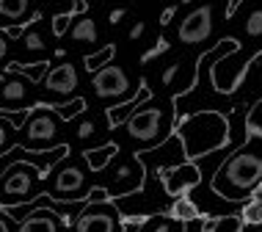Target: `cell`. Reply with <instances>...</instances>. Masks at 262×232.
<instances>
[{"instance_id": "6da1fadb", "label": "cell", "mask_w": 262, "mask_h": 232, "mask_svg": "<svg viewBox=\"0 0 262 232\" xmlns=\"http://www.w3.org/2000/svg\"><path fill=\"white\" fill-rule=\"evenodd\" d=\"M262 182V133L249 130L243 144H237L212 174V188L224 199L249 202L254 188Z\"/></svg>"}, {"instance_id": "7a4b0ae2", "label": "cell", "mask_w": 262, "mask_h": 232, "mask_svg": "<svg viewBox=\"0 0 262 232\" xmlns=\"http://www.w3.org/2000/svg\"><path fill=\"white\" fill-rule=\"evenodd\" d=\"M174 133L185 144V155L190 160L218 150L229 138V122L221 111H193L188 116H180L174 124Z\"/></svg>"}, {"instance_id": "3957f363", "label": "cell", "mask_w": 262, "mask_h": 232, "mask_svg": "<svg viewBox=\"0 0 262 232\" xmlns=\"http://www.w3.org/2000/svg\"><path fill=\"white\" fill-rule=\"evenodd\" d=\"M174 124H177V116H174V102H152V97L141 105L138 111H133L130 116L124 119V133L138 141L141 150L146 146H155L160 144L166 136L174 133Z\"/></svg>"}, {"instance_id": "277c9868", "label": "cell", "mask_w": 262, "mask_h": 232, "mask_svg": "<svg viewBox=\"0 0 262 232\" xmlns=\"http://www.w3.org/2000/svg\"><path fill=\"white\" fill-rule=\"evenodd\" d=\"M61 122L63 119L55 114L53 105H36V108L28 111L25 119V136H23V146L28 150H53L58 146L61 136Z\"/></svg>"}, {"instance_id": "5b68a950", "label": "cell", "mask_w": 262, "mask_h": 232, "mask_svg": "<svg viewBox=\"0 0 262 232\" xmlns=\"http://www.w3.org/2000/svg\"><path fill=\"white\" fill-rule=\"evenodd\" d=\"M41 177V172L33 163H11L0 177V205H19V202H31L36 196V180Z\"/></svg>"}, {"instance_id": "8992f818", "label": "cell", "mask_w": 262, "mask_h": 232, "mask_svg": "<svg viewBox=\"0 0 262 232\" xmlns=\"http://www.w3.org/2000/svg\"><path fill=\"white\" fill-rule=\"evenodd\" d=\"M72 227L77 232H111L122 229V213H119L116 202L102 199V202H86V207L75 216Z\"/></svg>"}, {"instance_id": "52a82bcc", "label": "cell", "mask_w": 262, "mask_h": 232, "mask_svg": "<svg viewBox=\"0 0 262 232\" xmlns=\"http://www.w3.org/2000/svg\"><path fill=\"white\" fill-rule=\"evenodd\" d=\"M33 86L36 83L17 69H9L0 80V108L3 111H23L33 102Z\"/></svg>"}, {"instance_id": "ba28073f", "label": "cell", "mask_w": 262, "mask_h": 232, "mask_svg": "<svg viewBox=\"0 0 262 232\" xmlns=\"http://www.w3.org/2000/svg\"><path fill=\"white\" fill-rule=\"evenodd\" d=\"M91 86H94V94L100 100H111V102H122V97H127L133 91L130 77L124 75V69L111 67V64L97 69L94 77H91Z\"/></svg>"}, {"instance_id": "9c48e42d", "label": "cell", "mask_w": 262, "mask_h": 232, "mask_svg": "<svg viewBox=\"0 0 262 232\" xmlns=\"http://www.w3.org/2000/svg\"><path fill=\"white\" fill-rule=\"evenodd\" d=\"M58 172H55V188L50 191L53 199H89V188H86V172L75 163H61L58 160Z\"/></svg>"}, {"instance_id": "30bf717a", "label": "cell", "mask_w": 262, "mask_h": 232, "mask_svg": "<svg viewBox=\"0 0 262 232\" xmlns=\"http://www.w3.org/2000/svg\"><path fill=\"white\" fill-rule=\"evenodd\" d=\"M141 182H144V166H141V160L133 155L130 160H124V163H119L116 168H113L111 180L102 182V185H105V191H108L111 199H116V196L141 188Z\"/></svg>"}, {"instance_id": "8fae6325", "label": "cell", "mask_w": 262, "mask_h": 232, "mask_svg": "<svg viewBox=\"0 0 262 232\" xmlns=\"http://www.w3.org/2000/svg\"><path fill=\"white\" fill-rule=\"evenodd\" d=\"M212 36V9L210 6H199L182 19L180 31H177V39L182 45H202Z\"/></svg>"}, {"instance_id": "7c38bea8", "label": "cell", "mask_w": 262, "mask_h": 232, "mask_svg": "<svg viewBox=\"0 0 262 232\" xmlns=\"http://www.w3.org/2000/svg\"><path fill=\"white\" fill-rule=\"evenodd\" d=\"M160 177H163V185H166V191L177 196V194H185L190 191V188L199 182V166H196V160H182V163H177V166H168V168H163L160 172Z\"/></svg>"}, {"instance_id": "4fadbf2b", "label": "cell", "mask_w": 262, "mask_h": 232, "mask_svg": "<svg viewBox=\"0 0 262 232\" xmlns=\"http://www.w3.org/2000/svg\"><path fill=\"white\" fill-rule=\"evenodd\" d=\"M45 89L50 94H58V97H67L77 89V69L72 64H58L55 69L45 75Z\"/></svg>"}, {"instance_id": "5bb4252c", "label": "cell", "mask_w": 262, "mask_h": 232, "mask_svg": "<svg viewBox=\"0 0 262 232\" xmlns=\"http://www.w3.org/2000/svg\"><path fill=\"white\" fill-rule=\"evenodd\" d=\"M61 227V216L55 213H50V210H31V213L25 216L23 221H19V229L23 232H39V229H45V232H55Z\"/></svg>"}, {"instance_id": "9a60e30c", "label": "cell", "mask_w": 262, "mask_h": 232, "mask_svg": "<svg viewBox=\"0 0 262 232\" xmlns=\"http://www.w3.org/2000/svg\"><path fill=\"white\" fill-rule=\"evenodd\" d=\"M152 97V91L149 86H141L136 91V97L133 100H127V102H119V105H113V108L108 111V124H113V128H119V124H124V119L133 114V111H138L141 105H144L146 100Z\"/></svg>"}, {"instance_id": "2e32d148", "label": "cell", "mask_w": 262, "mask_h": 232, "mask_svg": "<svg viewBox=\"0 0 262 232\" xmlns=\"http://www.w3.org/2000/svg\"><path fill=\"white\" fill-rule=\"evenodd\" d=\"M141 229H155V232H177V229H185V221L177 219L171 213H152L144 216V227Z\"/></svg>"}, {"instance_id": "e0dca14e", "label": "cell", "mask_w": 262, "mask_h": 232, "mask_svg": "<svg viewBox=\"0 0 262 232\" xmlns=\"http://www.w3.org/2000/svg\"><path fill=\"white\" fill-rule=\"evenodd\" d=\"M116 155H119V146L116 144H102V146H97V150H86L83 158H86V163H89L91 172H102V168L108 166Z\"/></svg>"}, {"instance_id": "ac0fdd59", "label": "cell", "mask_w": 262, "mask_h": 232, "mask_svg": "<svg viewBox=\"0 0 262 232\" xmlns=\"http://www.w3.org/2000/svg\"><path fill=\"white\" fill-rule=\"evenodd\" d=\"M72 39L75 41H83V45H94L97 41V23L91 17H80L77 23L72 25Z\"/></svg>"}, {"instance_id": "d6986e66", "label": "cell", "mask_w": 262, "mask_h": 232, "mask_svg": "<svg viewBox=\"0 0 262 232\" xmlns=\"http://www.w3.org/2000/svg\"><path fill=\"white\" fill-rule=\"evenodd\" d=\"M168 213L177 216V219H182V221H188V219H193V216H199V210H196L193 199H190L188 194H177L171 207H168Z\"/></svg>"}, {"instance_id": "ffe728a7", "label": "cell", "mask_w": 262, "mask_h": 232, "mask_svg": "<svg viewBox=\"0 0 262 232\" xmlns=\"http://www.w3.org/2000/svg\"><path fill=\"white\" fill-rule=\"evenodd\" d=\"M113 55H116V47H113V45H105L102 50H97V53L86 55V61H83V64H86L89 72H97V69H102L105 64H111Z\"/></svg>"}, {"instance_id": "44dd1931", "label": "cell", "mask_w": 262, "mask_h": 232, "mask_svg": "<svg viewBox=\"0 0 262 232\" xmlns=\"http://www.w3.org/2000/svg\"><path fill=\"white\" fill-rule=\"evenodd\" d=\"M9 69H17V72H23L25 77H31L33 83H39V80H45V75L50 72V64L47 61H39V64H11Z\"/></svg>"}, {"instance_id": "7402d4cb", "label": "cell", "mask_w": 262, "mask_h": 232, "mask_svg": "<svg viewBox=\"0 0 262 232\" xmlns=\"http://www.w3.org/2000/svg\"><path fill=\"white\" fill-rule=\"evenodd\" d=\"M55 108V114H58L61 119H75V116H80L83 111H86V100H80V97H77V100H72V102H55L53 105Z\"/></svg>"}, {"instance_id": "603a6c76", "label": "cell", "mask_w": 262, "mask_h": 232, "mask_svg": "<svg viewBox=\"0 0 262 232\" xmlns=\"http://www.w3.org/2000/svg\"><path fill=\"white\" fill-rule=\"evenodd\" d=\"M28 11V0H0V14L9 19H19Z\"/></svg>"}, {"instance_id": "cb8c5ba5", "label": "cell", "mask_w": 262, "mask_h": 232, "mask_svg": "<svg viewBox=\"0 0 262 232\" xmlns=\"http://www.w3.org/2000/svg\"><path fill=\"white\" fill-rule=\"evenodd\" d=\"M23 47L28 53H41L45 50V36H41L36 28H31V31H25V36H23Z\"/></svg>"}, {"instance_id": "d4e9b609", "label": "cell", "mask_w": 262, "mask_h": 232, "mask_svg": "<svg viewBox=\"0 0 262 232\" xmlns=\"http://www.w3.org/2000/svg\"><path fill=\"white\" fill-rule=\"evenodd\" d=\"M246 124H249V130L254 133H262V100H257L249 108V116H246Z\"/></svg>"}, {"instance_id": "484cf974", "label": "cell", "mask_w": 262, "mask_h": 232, "mask_svg": "<svg viewBox=\"0 0 262 232\" xmlns=\"http://www.w3.org/2000/svg\"><path fill=\"white\" fill-rule=\"evenodd\" d=\"M69 23H72L69 11L55 14V17H53V33H55V36H63V33H67V28H69Z\"/></svg>"}, {"instance_id": "4316f807", "label": "cell", "mask_w": 262, "mask_h": 232, "mask_svg": "<svg viewBox=\"0 0 262 232\" xmlns=\"http://www.w3.org/2000/svg\"><path fill=\"white\" fill-rule=\"evenodd\" d=\"M168 47H171V45H168V39H158V45L149 47V50L144 53V58H141V61L146 64V61H152V58H158V55H163V53L168 50Z\"/></svg>"}, {"instance_id": "83f0119b", "label": "cell", "mask_w": 262, "mask_h": 232, "mask_svg": "<svg viewBox=\"0 0 262 232\" xmlns=\"http://www.w3.org/2000/svg\"><path fill=\"white\" fill-rule=\"evenodd\" d=\"M180 69H182V64H171V67H166V72H163V77H160V80H163V86H168V89H171V83H174V77L180 75Z\"/></svg>"}, {"instance_id": "f1b7e54d", "label": "cell", "mask_w": 262, "mask_h": 232, "mask_svg": "<svg viewBox=\"0 0 262 232\" xmlns=\"http://www.w3.org/2000/svg\"><path fill=\"white\" fill-rule=\"evenodd\" d=\"M97 133V128H94V122H91V119H86V122H80V128H77V138H83V141H86V138H91Z\"/></svg>"}, {"instance_id": "f546056e", "label": "cell", "mask_w": 262, "mask_h": 232, "mask_svg": "<svg viewBox=\"0 0 262 232\" xmlns=\"http://www.w3.org/2000/svg\"><path fill=\"white\" fill-rule=\"evenodd\" d=\"M102 199H111L108 191H105V185H94V188H89V202H102Z\"/></svg>"}, {"instance_id": "4dcf8cb0", "label": "cell", "mask_w": 262, "mask_h": 232, "mask_svg": "<svg viewBox=\"0 0 262 232\" xmlns=\"http://www.w3.org/2000/svg\"><path fill=\"white\" fill-rule=\"evenodd\" d=\"M11 229H19V221H14L9 213H0V232H11Z\"/></svg>"}, {"instance_id": "1f68e13d", "label": "cell", "mask_w": 262, "mask_h": 232, "mask_svg": "<svg viewBox=\"0 0 262 232\" xmlns=\"http://www.w3.org/2000/svg\"><path fill=\"white\" fill-rule=\"evenodd\" d=\"M185 229H188V232H196V229L202 232V229H204V216L199 213V216H193V219H188V221H185Z\"/></svg>"}, {"instance_id": "d6a6232c", "label": "cell", "mask_w": 262, "mask_h": 232, "mask_svg": "<svg viewBox=\"0 0 262 232\" xmlns=\"http://www.w3.org/2000/svg\"><path fill=\"white\" fill-rule=\"evenodd\" d=\"M124 14H127L124 9H113V11L108 14V23H111V25H119V23L124 19Z\"/></svg>"}, {"instance_id": "836d02e7", "label": "cell", "mask_w": 262, "mask_h": 232, "mask_svg": "<svg viewBox=\"0 0 262 232\" xmlns=\"http://www.w3.org/2000/svg\"><path fill=\"white\" fill-rule=\"evenodd\" d=\"M144 31H146V25H144V23H136V25L130 28V39H133V41L141 39V36H144Z\"/></svg>"}, {"instance_id": "e575fe53", "label": "cell", "mask_w": 262, "mask_h": 232, "mask_svg": "<svg viewBox=\"0 0 262 232\" xmlns=\"http://www.w3.org/2000/svg\"><path fill=\"white\" fill-rule=\"evenodd\" d=\"M6 53H9V36H6V33H0V61L6 58Z\"/></svg>"}, {"instance_id": "d590c367", "label": "cell", "mask_w": 262, "mask_h": 232, "mask_svg": "<svg viewBox=\"0 0 262 232\" xmlns=\"http://www.w3.org/2000/svg\"><path fill=\"white\" fill-rule=\"evenodd\" d=\"M171 17H174V9H166V11H163V17H160V23L168 25V23H171Z\"/></svg>"}, {"instance_id": "8d00e7d4", "label": "cell", "mask_w": 262, "mask_h": 232, "mask_svg": "<svg viewBox=\"0 0 262 232\" xmlns=\"http://www.w3.org/2000/svg\"><path fill=\"white\" fill-rule=\"evenodd\" d=\"M86 9V3H83V0H75V11H83Z\"/></svg>"}, {"instance_id": "74e56055", "label": "cell", "mask_w": 262, "mask_h": 232, "mask_svg": "<svg viewBox=\"0 0 262 232\" xmlns=\"http://www.w3.org/2000/svg\"><path fill=\"white\" fill-rule=\"evenodd\" d=\"M182 3H193V0H182Z\"/></svg>"}]
</instances>
